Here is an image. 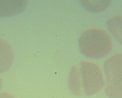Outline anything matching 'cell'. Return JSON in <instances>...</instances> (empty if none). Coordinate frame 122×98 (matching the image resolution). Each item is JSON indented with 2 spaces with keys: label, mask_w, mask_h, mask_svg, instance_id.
Segmentation results:
<instances>
[{
  "label": "cell",
  "mask_w": 122,
  "mask_h": 98,
  "mask_svg": "<svg viewBox=\"0 0 122 98\" xmlns=\"http://www.w3.org/2000/svg\"><path fill=\"white\" fill-rule=\"evenodd\" d=\"M14 60V53L10 44L0 39V73L6 72L11 66Z\"/></svg>",
  "instance_id": "5"
},
{
  "label": "cell",
  "mask_w": 122,
  "mask_h": 98,
  "mask_svg": "<svg viewBox=\"0 0 122 98\" xmlns=\"http://www.w3.org/2000/svg\"><path fill=\"white\" fill-rule=\"evenodd\" d=\"M104 71L106 95L110 98H122V54H117L106 60Z\"/></svg>",
  "instance_id": "2"
},
{
  "label": "cell",
  "mask_w": 122,
  "mask_h": 98,
  "mask_svg": "<svg viewBox=\"0 0 122 98\" xmlns=\"http://www.w3.org/2000/svg\"><path fill=\"white\" fill-rule=\"evenodd\" d=\"M110 1H82L83 6L88 11L98 12L104 11L110 4Z\"/></svg>",
  "instance_id": "8"
},
{
  "label": "cell",
  "mask_w": 122,
  "mask_h": 98,
  "mask_svg": "<svg viewBox=\"0 0 122 98\" xmlns=\"http://www.w3.org/2000/svg\"><path fill=\"white\" fill-rule=\"evenodd\" d=\"M27 7L25 0H0V17H9L22 12Z\"/></svg>",
  "instance_id": "4"
},
{
  "label": "cell",
  "mask_w": 122,
  "mask_h": 98,
  "mask_svg": "<svg viewBox=\"0 0 122 98\" xmlns=\"http://www.w3.org/2000/svg\"><path fill=\"white\" fill-rule=\"evenodd\" d=\"M107 25L111 33L122 44V16L117 15L110 17Z\"/></svg>",
  "instance_id": "7"
},
{
  "label": "cell",
  "mask_w": 122,
  "mask_h": 98,
  "mask_svg": "<svg viewBox=\"0 0 122 98\" xmlns=\"http://www.w3.org/2000/svg\"><path fill=\"white\" fill-rule=\"evenodd\" d=\"M82 53L91 58H99L108 54L112 43L109 35L103 29L91 28L85 31L79 40Z\"/></svg>",
  "instance_id": "1"
},
{
  "label": "cell",
  "mask_w": 122,
  "mask_h": 98,
  "mask_svg": "<svg viewBox=\"0 0 122 98\" xmlns=\"http://www.w3.org/2000/svg\"><path fill=\"white\" fill-rule=\"evenodd\" d=\"M81 67L86 94L92 95L100 91L104 86L103 75L100 67L96 63L86 61H81Z\"/></svg>",
  "instance_id": "3"
},
{
  "label": "cell",
  "mask_w": 122,
  "mask_h": 98,
  "mask_svg": "<svg viewBox=\"0 0 122 98\" xmlns=\"http://www.w3.org/2000/svg\"><path fill=\"white\" fill-rule=\"evenodd\" d=\"M68 84L70 89L74 94L77 96L82 95L80 73L78 68L76 66H73L70 70L68 77Z\"/></svg>",
  "instance_id": "6"
},
{
  "label": "cell",
  "mask_w": 122,
  "mask_h": 98,
  "mask_svg": "<svg viewBox=\"0 0 122 98\" xmlns=\"http://www.w3.org/2000/svg\"><path fill=\"white\" fill-rule=\"evenodd\" d=\"M2 86H3V81L1 78H0V89L2 88Z\"/></svg>",
  "instance_id": "9"
}]
</instances>
